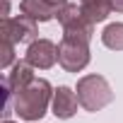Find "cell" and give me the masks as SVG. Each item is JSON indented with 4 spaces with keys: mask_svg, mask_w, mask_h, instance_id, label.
<instances>
[{
    "mask_svg": "<svg viewBox=\"0 0 123 123\" xmlns=\"http://www.w3.org/2000/svg\"><path fill=\"white\" fill-rule=\"evenodd\" d=\"M0 68H10V63H12V58H15V43L12 41H7V39H3V48H0Z\"/></svg>",
    "mask_w": 123,
    "mask_h": 123,
    "instance_id": "cell-12",
    "label": "cell"
},
{
    "mask_svg": "<svg viewBox=\"0 0 123 123\" xmlns=\"http://www.w3.org/2000/svg\"><path fill=\"white\" fill-rule=\"evenodd\" d=\"M58 63L65 73H80L89 63V41L75 39V36H63L58 43Z\"/></svg>",
    "mask_w": 123,
    "mask_h": 123,
    "instance_id": "cell-3",
    "label": "cell"
},
{
    "mask_svg": "<svg viewBox=\"0 0 123 123\" xmlns=\"http://www.w3.org/2000/svg\"><path fill=\"white\" fill-rule=\"evenodd\" d=\"M101 41H104V46L111 48V51H123V24H121V22L109 24V27L101 31Z\"/></svg>",
    "mask_w": 123,
    "mask_h": 123,
    "instance_id": "cell-11",
    "label": "cell"
},
{
    "mask_svg": "<svg viewBox=\"0 0 123 123\" xmlns=\"http://www.w3.org/2000/svg\"><path fill=\"white\" fill-rule=\"evenodd\" d=\"M53 87L48 80H34L29 87L15 94V113L22 121H39L43 118L48 104L53 101Z\"/></svg>",
    "mask_w": 123,
    "mask_h": 123,
    "instance_id": "cell-1",
    "label": "cell"
},
{
    "mask_svg": "<svg viewBox=\"0 0 123 123\" xmlns=\"http://www.w3.org/2000/svg\"><path fill=\"white\" fill-rule=\"evenodd\" d=\"M58 22L63 27V36H75L82 41H89L94 34V22H89V17L82 12V7L68 3L58 10Z\"/></svg>",
    "mask_w": 123,
    "mask_h": 123,
    "instance_id": "cell-4",
    "label": "cell"
},
{
    "mask_svg": "<svg viewBox=\"0 0 123 123\" xmlns=\"http://www.w3.org/2000/svg\"><path fill=\"white\" fill-rule=\"evenodd\" d=\"M77 99L82 104L85 111H101L104 106H109L113 101V89L106 82V77L101 75H85L77 80Z\"/></svg>",
    "mask_w": 123,
    "mask_h": 123,
    "instance_id": "cell-2",
    "label": "cell"
},
{
    "mask_svg": "<svg viewBox=\"0 0 123 123\" xmlns=\"http://www.w3.org/2000/svg\"><path fill=\"white\" fill-rule=\"evenodd\" d=\"M80 7H82V12L89 17V22H94V24L104 22V19L111 15V10H113L111 0H80Z\"/></svg>",
    "mask_w": 123,
    "mask_h": 123,
    "instance_id": "cell-10",
    "label": "cell"
},
{
    "mask_svg": "<svg viewBox=\"0 0 123 123\" xmlns=\"http://www.w3.org/2000/svg\"><path fill=\"white\" fill-rule=\"evenodd\" d=\"M3 123H15V121H10V118H5V121H3Z\"/></svg>",
    "mask_w": 123,
    "mask_h": 123,
    "instance_id": "cell-15",
    "label": "cell"
},
{
    "mask_svg": "<svg viewBox=\"0 0 123 123\" xmlns=\"http://www.w3.org/2000/svg\"><path fill=\"white\" fill-rule=\"evenodd\" d=\"M0 39H7L12 43H31L36 41V19L19 15V17H5L0 24Z\"/></svg>",
    "mask_w": 123,
    "mask_h": 123,
    "instance_id": "cell-5",
    "label": "cell"
},
{
    "mask_svg": "<svg viewBox=\"0 0 123 123\" xmlns=\"http://www.w3.org/2000/svg\"><path fill=\"white\" fill-rule=\"evenodd\" d=\"M111 5H113L116 12H123V0H111Z\"/></svg>",
    "mask_w": 123,
    "mask_h": 123,
    "instance_id": "cell-13",
    "label": "cell"
},
{
    "mask_svg": "<svg viewBox=\"0 0 123 123\" xmlns=\"http://www.w3.org/2000/svg\"><path fill=\"white\" fill-rule=\"evenodd\" d=\"M7 80V85H10V92L12 94H17V92H22L24 87H29L36 77H34V65L29 63V60H17V63L12 65V73L5 77Z\"/></svg>",
    "mask_w": 123,
    "mask_h": 123,
    "instance_id": "cell-8",
    "label": "cell"
},
{
    "mask_svg": "<svg viewBox=\"0 0 123 123\" xmlns=\"http://www.w3.org/2000/svg\"><path fill=\"white\" fill-rule=\"evenodd\" d=\"M51 5H55V7H63V5H68V0H48Z\"/></svg>",
    "mask_w": 123,
    "mask_h": 123,
    "instance_id": "cell-14",
    "label": "cell"
},
{
    "mask_svg": "<svg viewBox=\"0 0 123 123\" xmlns=\"http://www.w3.org/2000/svg\"><path fill=\"white\" fill-rule=\"evenodd\" d=\"M77 104H80V99H77V94L70 87H58L53 92L51 106H53L55 118H73L77 113Z\"/></svg>",
    "mask_w": 123,
    "mask_h": 123,
    "instance_id": "cell-7",
    "label": "cell"
},
{
    "mask_svg": "<svg viewBox=\"0 0 123 123\" xmlns=\"http://www.w3.org/2000/svg\"><path fill=\"white\" fill-rule=\"evenodd\" d=\"M19 10H22V15H27V17L36 19V22H48V19L58 17V10L60 7L51 5L48 0H22Z\"/></svg>",
    "mask_w": 123,
    "mask_h": 123,
    "instance_id": "cell-9",
    "label": "cell"
},
{
    "mask_svg": "<svg viewBox=\"0 0 123 123\" xmlns=\"http://www.w3.org/2000/svg\"><path fill=\"white\" fill-rule=\"evenodd\" d=\"M27 60L39 70H48L58 60V46L53 41H48V39H36L27 48Z\"/></svg>",
    "mask_w": 123,
    "mask_h": 123,
    "instance_id": "cell-6",
    "label": "cell"
}]
</instances>
